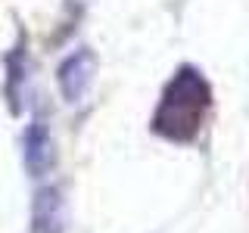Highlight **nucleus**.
<instances>
[{"instance_id":"nucleus-1","label":"nucleus","mask_w":249,"mask_h":233,"mask_svg":"<svg viewBox=\"0 0 249 233\" xmlns=\"http://www.w3.org/2000/svg\"><path fill=\"white\" fill-rule=\"evenodd\" d=\"M209 109V84L196 68L184 66L165 87L162 106L156 112V131L171 140H190L199 131Z\"/></svg>"},{"instance_id":"nucleus-2","label":"nucleus","mask_w":249,"mask_h":233,"mask_svg":"<svg viewBox=\"0 0 249 233\" xmlns=\"http://www.w3.org/2000/svg\"><path fill=\"white\" fill-rule=\"evenodd\" d=\"M90 72H93V56L88 50H75L72 56L62 59L59 66V90L66 103H81L90 87Z\"/></svg>"},{"instance_id":"nucleus-3","label":"nucleus","mask_w":249,"mask_h":233,"mask_svg":"<svg viewBox=\"0 0 249 233\" xmlns=\"http://www.w3.org/2000/svg\"><path fill=\"white\" fill-rule=\"evenodd\" d=\"M31 233H62L66 215H62V196L56 186H44L35 196V217Z\"/></svg>"},{"instance_id":"nucleus-4","label":"nucleus","mask_w":249,"mask_h":233,"mask_svg":"<svg viewBox=\"0 0 249 233\" xmlns=\"http://www.w3.org/2000/svg\"><path fill=\"white\" fill-rule=\"evenodd\" d=\"M50 162H53L50 131H47L44 121H35V124L25 131V168H28L35 177H41V174H47Z\"/></svg>"}]
</instances>
